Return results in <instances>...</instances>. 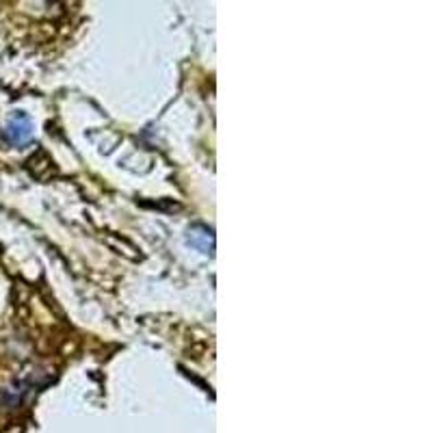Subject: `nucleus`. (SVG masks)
Returning a JSON list of instances; mask_svg holds the SVG:
<instances>
[{
    "label": "nucleus",
    "instance_id": "1",
    "mask_svg": "<svg viewBox=\"0 0 433 433\" xmlns=\"http://www.w3.org/2000/svg\"><path fill=\"white\" fill-rule=\"evenodd\" d=\"M5 139L13 145H22L26 143L28 139H31V134H33V126H31V119H28L24 113H16V115H11V119L7 122L5 130Z\"/></svg>",
    "mask_w": 433,
    "mask_h": 433
}]
</instances>
